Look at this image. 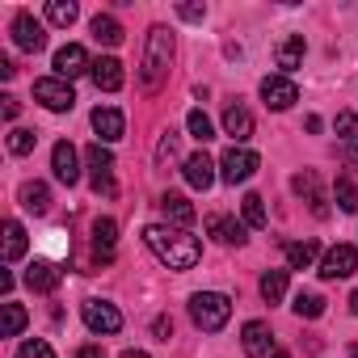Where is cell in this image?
<instances>
[{
  "label": "cell",
  "instance_id": "cell-37",
  "mask_svg": "<svg viewBox=\"0 0 358 358\" xmlns=\"http://www.w3.org/2000/svg\"><path fill=\"white\" fill-rule=\"evenodd\" d=\"M152 333H156V341H169V337H173V320H169V316H156V320H152Z\"/></svg>",
  "mask_w": 358,
  "mask_h": 358
},
{
  "label": "cell",
  "instance_id": "cell-12",
  "mask_svg": "<svg viewBox=\"0 0 358 358\" xmlns=\"http://www.w3.org/2000/svg\"><path fill=\"white\" fill-rule=\"evenodd\" d=\"M241 345H245V354H249V358H270V354H274L270 324H266V320H249V324L241 329Z\"/></svg>",
  "mask_w": 358,
  "mask_h": 358
},
{
  "label": "cell",
  "instance_id": "cell-18",
  "mask_svg": "<svg viewBox=\"0 0 358 358\" xmlns=\"http://www.w3.org/2000/svg\"><path fill=\"white\" fill-rule=\"evenodd\" d=\"M224 131H228L236 143H245V139L253 135V114H249L241 101H236V106H228V110H224Z\"/></svg>",
  "mask_w": 358,
  "mask_h": 358
},
{
  "label": "cell",
  "instance_id": "cell-11",
  "mask_svg": "<svg viewBox=\"0 0 358 358\" xmlns=\"http://www.w3.org/2000/svg\"><path fill=\"white\" fill-rule=\"evenodd\" d=\"M51 169H55V177H59L64 186H76L80 182V156H76V148L68 139H59L51 148Z\"/></svg>",
  "mask_w": 358,
  "mask_h": 358
},
{
  "label": "cell",
  "instance_id": "cell-33",
  "mask_svg": "<svg viewBox=\"0 0 358 358\" xmlns=\"http://www.w3.org/2000/svg\"><path fill=\"white\" fill-rule=\"evenodd\" d=\"M34 143H38L34 131H26V127H13V131H9V152H13V156H30Z\"/></svg>",
  "mask_w": 358,
  "mask_h": 358
},
{
  "label": "cell",
  "instance_id": "cell-35",
  "mask_svg": "<svg viewBox=\"0 0 358 358\" xmlns=\"http://www.w3.org/2000/svg\"><path fill=\"white\" fill-rule=\"evenodd\" d=\"M186 127H190V135H194L199 143H207V139H215V127H211V118H207L203 110H190V118H186Z\"/></svg>",
  "mask_w": 358,
  "mask_h": 358
},
{
  "label": "cell",
  "instance_id": "cell-15",
  "mask_svg": "<svg viewBox=\"0 0 358 358\" xmlns=\"http://www.w3.org/2000/svg\"><path fill=\"white\" fill-rule=\"evenodd\" d=\"M160 211H164V220H169L173 228H190V224L199 220V211H194V203H190L186 194H164V199H160Z\"/></svg>",
  "mask_w": 358,
  "mask_h": 358
},
{
  "label": "cell",
  "instance_id": "cell-9",
  "mask_svg": "<svg viewBox=\"0 0 358 358\" xmlns=\"http://www.w3.org/2000/svg\"><path fill=\"white\" fill-rule=\"evenodd\" d=\"M51 68H55V76H59V80H68V85H72V80H76L80 72H89L93 64H89L85 47L68 43V47H59V51H55V64H51Z\"/></svg>",
  "mask_w": 358,
  "mask_h": 358
},
{
  "label": "cell",
  "instance_id": "cell-34",
  "mask_svg": "<svg viewBox=\"0 0 358 358\" xmlns=\"http://www.w3.org/2000/svg\"><path fill=\"white\" fill-rule=\"evenodd\" d=\"M333 199H337V207H341V211H350V215L358 211V186H354V182H345V177L333 186Z\"/></svg>",
  "mask_w": 358,
  "mask_h": 358
},
{
  "label": "cell",
  "instance_id": "cell-28",
  "mask_svg": "<svg viewBox=\"0 0 358 358\" xmlns=\"http://www.w3.org/2000/svg\"><path fill=\"white\" fill-rule=\"evenodd\" d=\"M287 295V270H266L262 274V299L266 303H278Z\"/></svg>",
  "mask_w": 358,
  "mask_h": 358
},
{
  "label": "cell",
  "instance_id": "cell-1",
  "mask_svg": "<svg viewBox=\"0 0 358 358\" xmlns=\"http://www.w3.org/2000/svg\"><path fill=\"white\" fill-rule=\"evenodd\" d=\"M143 245L152 249L156 262H164L169 270H190L203 257L199 236H190L186 228H173V224H148L143 228Z\"/></svg>",
  "mask_w": 358,
  "mask_h": 358
},
{
  "label": "cell",
  "instance_id": "cell-36",
  "mask_svg": "<svg viewBox=\"0 0 358 358\" xmlns=\"http://www.w3.org/2000/svg\"><path fill=\"white\" fill-rule=\"evenodd\" d=\"M17 358H55V350H51L47 341H38V337H34V341H26V345L17 350Z\"/></svg>",
  "mask_w": 358,
  "mask_h": 358
},
{
  "label": "cell",
  "instance_id": "cell-41",
  "mask_svg": "<svg viewBox=\"0 0 358 358\" xmlns=\"http://www.w3.org/2000/svg\"><path fill=\"white\" fill-rule=\"evenodd\" d=\"M350 312H354V316H358V291H354V295H350Z\"/></svg>",
  "mask_w": 358,
  "mask_h": 358
},
{
  "label": "cell",
  "instance_id": "cell-29",
  "mask_svg": "<svg viewBox=\"0 0 358 358\" xmlns=\"http://www.w3.org/2000/svg\"><path fill=\"white\" fill-rule=\"evenodd\" d=\"M241 211H245V224H249V228H266V224H270L262 194H245V199H241Z\"/></svg>",
  "mask_w": 358,
  "mask_h": 358
},
{
  "label": "cell",
  "instance_id": "cell-3",
  "mask_svg": "<svg viewBox=\"0 0 358 358\" xmlns=\"http://www.w3.org/2000/svg\"><path fill=\"white\" fill-rule=\"evenodd\" d=\"M232 316V299L220 295V291H199L190 295V320L203 329V333H220Z\"/></svg>",
  "mask_w": 358,
  "mask_h": 358
},
{
  "label": "cell",
  "instance_id": "cell-32",
  "mask_svg": "<svg viewBox=\"0 0 358 358\" xmlns=\"http://www.w3.org/2000/svg\"><path fill=\"white\" fill-rule=\"evenodd\" d=\"M337 135H341V143L358 156V114H350V110L337 114Z\"/></svg>",
  "mask_w": 358,
  "mask_h": 358
},
{
  "label": "cell",
  "instance_id": "cell-19",
  "mask_svg": "<svg viewBox=\"0 0 358 358\" xmlns=\"http://www.w3.org/2000/svg\"><path fill=\"white\" fill-rule=\"evenodd\" d=\"M274 59H278L282 72H295V68L303 64V34H287V38L278 43V51H274Z\"/></svg>",
  "mask_w": 358,
  "mask_h": 358
},
{
  "label": "cell",
  "instance_id": "cell-14",
  "mask_svg": "<svg viewBox=\"0 0 358 358\" xmlns=\"http://www.w3.org/2000/svg\"><path fill=\"white\" fill-rule=\"evenodd\" d=\"M93 131H97V143H114V139H122V131H127L122 110H114V106H97V110H93Z\"/></svg>",
  "mask_w": 358,
  "mask_h": 358
},
{
  "label": "cell",
  "instance_id": "cell-22",
  "mask_svg": "<svg viewBox=\"0 0 358 358\" xmlns=\"http://www.w3.org/2000/svg\"><path fill=\"white\" fill-rule=\"evenodd\" d=\"M316 253H320L316 241H291V245H287V266H291V270H308V266L316 262Z\"/></svg>",
  "mask_w": 358,
  "mask_h": 358
},
{
  "label": "cell",
  "instance_id": "cell-40",
  "mask_svg": "<svg viewBox=\"0 0 358 358\" xmlns=\"http://www.w3.org/2000/svg\"><path fill=\"white\" fill-rule=\"evenodd\" d=\"M122 358H148L143 350H122Z\"/></svg>",
  "mask_w": 358,
  "mask_h": 358
},
{
  "label": "cell",
  "instance_id": "cell-42",
  "mask_svg": "<svg viewBox=\"0 0 358 358\" xmlns=\"http://www.w3.org/2000/svg\"><path fill=\"white\" fill-rule=\"evenodd\" d=\"M270 358H291V354H287V350H274V354H270Z\"/></svg>",
  "mask_w": 358,
  "mask_h": 358
},
{
  "label": "cell",
  "instance_id": "cell-10",
  "mask_svg": "<svg viewBox=\"0 0 358 358\" xmlns=\"http://www.w3.org/2000/svg\"><path fill=\"white\" fill-rule=\"evenodd\" d=\"M85 324L93 333H118L122 329V312L114 303H106V299H89L85 303Z\"/></svg>",
  "mask_w": 358,
  "mask_h": 358
},
{
  "label": "cell",
  "instance_id": "cell-23",
  "mask_svg": "<svg viewBox=\"0 0 358 358\" xmlns=\"http://www.w3.org/2000/svg\"><path fill=\"white\" fill-rule=\"evenodd\" d=\"M26 282H30L34 291H55V287H59V270H55L51 262H34V266L26 270Z\"/></svg>",
  "mask_w": 358,
  "mask_h": 358
},
{
  "label": "cell",
  "instance_id": "cell-39",
  "mask_svg": "<svg viewBox=\"0 0 358 358\" xmlns=\"http://www.w3.org/2000/svg\"><path fill=\"white\" fill-rule=\"evenodd\" d=\"M76 358H106V350H101V345H80Z\"/></svg>",
  "mask_w": 358,
  "mask_h": 358
},
{
  "label": "cell",
  "instance_id": "cell-27",
  "mask_svg": "<svg viewBox=\"0 0 358 358\" xmlns=\"http://www.w3.org/2000/svg\"><path fill=\"white\" fill-rule=\"evenodd\" d=\"M26 320H30V316H26V308L9 299V303H5V316H0V337H17V333L26 329Z\"/></svg>",
  "mask_w": 358,
  "mask_h": 358
},
{
  "label": "cell",
  "instance_id": "cell-4",
  "mask_svg": "<svg viewBox=\"0 0 358 358\" xmlns=\"http://www.w3.org/2000/svg\"><path fill=\"white\" fill-rule=\"evenodd\" d=\"M257 152H249V148H228L224 156H220V177L228 186H236V182H249V177L257 173Z\"/></svg>",
  "mask_w": 358,
  "mask_h": 358
},
{
  "label": "cell",
  "instance_id": "cell-5",
  "mask_svg": "<svg viewBox=\"0 0 358 358\" xmlns=\"http://www.w3.org/2000/svg\"><path fill=\"white\" fill-rule=\"evenodd\" d=\"M34 101H43L51 114H64V110L76 106V93H72L68 80H59V76H43V80H34Z\"/></svg>",
  "mask_w": 358,
  "mask_h": 358
},
{
  "label": "cell",
  "instance_id": "cell-24",
  "mask_svg": "<svg viewBox=\"0 0 358 358\" xmlns=\"http://www.w3.org/2000/svg\"><path fill=\"white\" fill-rule=\"evenodd\" d=\"M93 38L106 43V47H118V43H122V26H118L110 13H97V17H93Z\"/></svg>",
  "mask_w": 358,
  "mask_h": 358
},
{
  "label": "cell",
  "instance_id": "cell-26",
  "mask_svg": "<svg viewBox=\"0 0 358 358\" xmlns=\"http://www.w3.org/2000/svg\"><path fill=\"white\" fill-rule=\"evenodd\" d=\"M22 253H26V228L17 220H9L5 224V262H22Z\"/></svg>",
  "mask_w": 358,
  "mask_h": 358
},
{
  "label": "cell",
  "instance_id": "cell-25",
  "mask_svg": "<svg viewBox=\"0 0 358 358\" xmlns=\"http://www.w3.org/2000/svg\"><path fill=\"white\" fill-rule=\"evenodd\" d=\"M22 203H26V211L43 215V211L51 207V190H47L43 182H26V186H22Z\"/></svg>",
  "mask_w": 358,
  "mask_h": 358
},
{
  "label": "cell",
  "instance_id": "cell-8",
  "mask_svg": "<svg viewBox=\"0 0 358 358\" xmlns=\"http://www.w3.org/2000/svg\"><path fill=\"white\" fill-rule=\"evenodd\" d=\"M262 101H266L270 110H291V106L299 101V89H295L291 76H266V80H262Z\"/></svg>",
  "mask_w": 358,
  "mask_h": 358
},
{
  "label": "cell",
  "instance_id": "cell-7",
  "mask_svg": "<svg viewBox=\"0 0 358 358\" xmlns=\"http://www.w3.org/2000/svg\"><path fill=\"white\" fill-rule=\"evenodd\" d=\"M358 270V253H354V245H333L324 257H320V278H350Z\"/></svg>",
  "mask_w": 358,
  "mask_h": 358
},
{
  "label": "cell",
  "instance_id": "cell-31",
  "mask_svg": "<svg viewBox=\"0 0 358 358\" xmlns=\"http://www.w3.org/2000/svg\"><path fill=\"white\" fill-rule=\"evenodd\" d=\"M80 17V9L72 5V0H51V5H47V22L51 26H72Z\"/></svg>",
  "mask_w": 358,
  "mask_h": 358
},
{
  "label": "cell",
  "instance_id": "cell-21",
  "mask_svg": "<svg viewBox=\"0 0 358 358\" xmlns=\"http://www.w3.org/2000/svg\"><path fill=\"white\" fill-rule=\"evenodd\" d=\"M114 241H118V224H114V220H97V224H93V249H97L101 262L114 253Z\"/></svg>",
  "mask_w": 358,
  "mask_h": 358
},
{
  "label": "cell",
  "instance_id": "cell-6",
  "mask_svg": "<svg viewBox=\"0 0 358 358\" xmlns=\"http://www.w3.org/2000/svg\"><path fill=\"white\" fill-rule=\"evenodd\" d=\"M85 160H89V169H93V190L97 194H106V199H114L118 194V186H114V156H110V148H101V143H89V152H85Z\"/></svg>",
  "mask_w": 358,
  "mask_h": 358
},
{
  "label": "cell",
  "instance_id": "cell-17",
  "mask_svg": "<svg viewBox=\"0 0 358 358\" xmlns=\"http://www.w3.org/2000/svg\"><path fill=\"white\" fill-rule=\"evenodd\" d=\"M89 76H93V85L97 89H106V93H114V89H122V64L114 59V55H101V59H93V68H89Z\"/></svg>",
  "mask_w": 358,
  "mask_h": 358
},
{
  "label": "cell",
  "instance_id": "cell-13",
  "mask_svg": "<svg viewBox=\"0 0 358 358\" xmlns=\"http://www.w3.org/2000/svg\"><path fill=\"white\" fill-rule=\"evenodd\" d=\"M13 43H17L22 51H30V55H34V51H43V47H47L43 22H34L30 13H17V17H13Z\"/></svg>",
  "mask_w": 358,
  "mask_h": 358
},
{
  "label": "cell",
  "instance_id": "cell-2",
  "mask_svg": "<svg viewBox=\"0 0 358 358\" xmlns=\"http://www.w3.org/2000/svg\"><path fill=\"white\" fill-rule=\"evenodd\" d=\"M173 51H177L173 34L164 26H152L148 30V51H143V93H156L164 85L169 64H173Z\"/></svg>",
  "mask_w": 358,
  "mask_h": 358
},
{
  "label": "cell",
  "instance_id": "cell-16",
  "mask_svg": "<svg viewBox=\"0 0 358 358\" xmlns=\"http://www.w3.org/2000/svg\"><path fill=\"white\" fill-rule=\"evenodd\" d=\"M215 169H220V164H215L207 152H194V156L186 160V182H190L194 190H211V186H215Z\"/></svg>",
  "mask_w": 358,
  "mask_h": 358
},
{
  "label": "cell",
  "instance_id": "cell-30",
  "mask_svg": "<svg viewBox=\"0 0 358 358\" xmlns=\"http://www.w3.org/2000/svg\"><path fill=\"white\" fill-rule=\"evenodd\" d=\"M291 308H295V316H303V320H316V316L324 312V299H320L316 291H299Z\"/></svg>",
  "mask_w": 358,
  "mask_h": 358
},
{
  "label": "cell",
  "instance_id": "cell-38",
  "mask_svg": "<svg viewBox=\"0 0 358 358\" xmlns=\"http://www.w3.org/2000/svg\"><path fill=\"white\" fill-rule=\"evenodd\" d=\"M177 13H182L186 22H203V17H207V9H203V5H177Z\"/></svg>",
  "mask_w": 358,
  "mask_h": 358
},
{
  "label": "cell",
  "instance_id": "cell-20",
  "mask_svg": "<svg viewBox=\"0 0 358 358\" xmlns=\"http://www.w3.org/2000/svg\"><path fill=\"white\" fill-rule=\"evenodd\" d=\"M207 232L220 236L224 245H245V241H249V236H245V224H236V220H228V215H211V220H207Z\"/></svg>",
  "mask_w": 358,
  "mask_h": 358
}]
</instances>
